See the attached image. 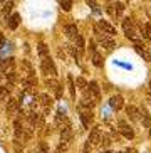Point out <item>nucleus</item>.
<instances>
[{
	"label": "nucleus",
	"instance_id": "1a4fd4ad",
	"mask_svg": "<svg viewBox=\"0 0 151 153\" xmlns=\"http://www.w3.org/2000/svg\"><path fill=\"white\" fill-rule=\"evenodd\" d=\"M126 114H128V118L129 120H131V121H139V114H141V111H139L138 108H136V106H128V108H126Z\"/></svg>",
	"mask_w": 151,
	"mask_h": 153
},
{
	"label": "nucleus",
	"instance_id": "f03ea898",
	"mask_svg": "<svg viewBox=\"0 0 151 153\" xmlns=\"http://www.w3.org/2000/svg\"><path fill=\"white\" fill-rule=\"evenodd\" d=\"M94 36H96V39L99 41V44L102 45V47H106L107 51H111V49H114L116 47V41L113 39V37H107V36H104L101 30H99V27L96 25L94 27Z\"/></svg>",
	"mask_w": 151,
	"mask_h": 153
},
{
	"label": "nucleus",
	"instance_id": "473e14b6",
	"mask_svg": "<svg viewBox=\"0 0 151 153\" xmlns=\"http://www.w3.org/2000/svg\"><path fill=\"white\" fill-rule=\"evenodd\" d=\"M91 146H93V145L87 141V143L84 145V150H82V153H91Z\"/></svg>",
	"mask_w": 151,
	"mask_h": 153
},
{
	"label": "nucleus",
	"instance_id": "412c9836",
	"mask_svg": "<svg viewBox=\"0 0 151 153\" xmlns=\"http://www.w3.org/2000/svg\"><path fill=\"white\" fill-rule=\"evenodd\" d=\"M19 20H20V15L19 14H13L12 17H9V22H7V25H9V29H17V25H19Z\"/></svg>",
	"mask_w": 151,
	"mask_h": 153
},
{
	"label": "nucleus",
	"instance_id": "f257e3e1",
	"mask_svg": "<svg viewBox=\"0 0 151 153\" xmlns=\"http://www.w3.org/2000/svg\"><path fill=\"white\" fill-rule=\"evenodd\" d=\"M123 30H124L126 37H128V39H131V41H134L136 44H138V41L141 39V37L138 36V30H136L134 22L131 20V19H124V20H123Z\"/></svg>",
	"mask_w": 151,
	"mask_h": 153
},
{
	"label": "nucleus",
	"instance_id": "20e7f679",
	"mask_svg": "<svg viewBox=\"0 0 151 153\" xmlns=\"http://www.w3.org/2000/svg\"><path fill=\"white\" fill-rule=\"evenodd\" d=\"M124 12V4H121V2H116V4H109L107 5V14L111 15L113 19H119L121 14Z\"/></svg>",
	"mask_w": 151,
	"mask_h": 153
},
{
	"label": "nucleus",
	"instance_id": "7c9ffc66",
	"mask_svg": "<svg viewBox=\"0 0 151 153\" xmlns=\"http://www.w3.org/2000/svg\"><path fill=\"white\" fill-rule=\"evenodd\" d=\"M39 153H49V150H47V145H45L44 141H40V143H39Z\"/></svg>",
	"mask_w": 151,
	"mask_h": 153
},
{
	"label": "nucleus",
	"instance_id": "4be33fe9",
	"mask_svg": "<svg viewBox=\"0 0 151 153\" xmlns=\"http://www.w3.org/2000/svg\"><path fill=\"white\" fill-rule=\"evenodd\" d=\"M37 52H39L40 59H44V57H49V47H47L45 44H42V42H40V44L37 45Z\"/></svg>",
	"mask_w": 151,
	"mask_h": 153
},
{
	"label": "nucleus",
	"instance_id": "c85d7f7f",
	"mask_svg": "<svg viewBox=\"0 0 151 153\" xmlns=\"http://www.w3.org/2000/svg\"><path fill=\"white\" fill-rule=\"evenodd\" d=\"M101 143L104 145V146H109V145H111V138H109L107 135H102V138H101Z\"/></svg>",
	"mask_w": 151,
	"mask_h": 153
},
{
	"label": "nucleus",
	"instance_id": "4c0bfd02",
	"mask_svg": "<svg viewBox=\"0 0 151 153\" xmlns=\"http://www.w3.org/2000/svg\"><path fill=\"white\" fill-rule=\"evenodd\" d=\"M148 86H150V89H151V79H150V82H148Z\"/></svg>",
	"mask_w": 151,
	"mask_h": 153
},
{
	"label": "nucleus",
	"instance_id": "58836bf2",
	"mask_svg": "<svg viewBox=\"0 0 151 153\" xmlns=\"http://www.w3.org/2000/svg\"><path fill=\"white\" fill-rule=\"evenodd\" d=\"M150 136H151V128H150Z\"/></svg>",
	"mask_w": 151,
	"mask_h": 153
},
{
	"label": "nucleus",
	"instance_id": "6ab92c4d",
	"mask_svg": "<svg viewBox=\"0 0 151 153\" xmlns=\"http://www.w3.org/2000/svg\"><path fill=\"white\" fill-rule=\"evenodd\" d=\"M134 51H136V52H138V54L141 56L143 59H146V61H151V54L148 52L146 49H144V47H143L141 44H136V45H134Z\"/></svg>",
	"mask_w": 151,
	"mask_h": 153
},
{
	"label": "nucleus",
	"instance_id": "423d86ee",
	"mask_svg": "<svg viewBox=\"0 0 151 153\" xmlns=\"http://www.w3.org/2000/svg\"><path fill=\"white\" fill-rule=\"evenodd\" d=\"M98 27H99V30L104 34V36H107V37H113L116 34V29L113 27L109 22H106V20H99L98 22Z\"/></svg>",
	"mask_w": 151,
	"mask_h": 153
},
{
	"label": "nucleus",
	"instance_id": "9d476101",
	"mask_svg": "<svg viewBox=\"0 0 151 153\" xmlns=\"http://www.w3.org/2000/svg\"><path fill=\"white\" fill-rule=\"evenodd\" d=\"M123 104H124V99H123V96L116 94V96H111V99H109V106H111L113 109H121L123 108Z\"/></svg>",
	"mask_w": 151,
	"mask_h": 153
},
{
	"label": "nucleus",
	"instance_id": "aec40b11",
	"mask_svg": "<svg viewBox=\"0 0 151 153\" xmlns=\"http://www.w3.org/2000/svg\"><path fill=\"white\" fill-rule=\"evenodd\" d=\"M139 32H141V37H144V39H150V41H151V24L139 25Z\"/></svg>",
	"mask_w": 151,
	"mask_h": 153
},
{
	"label": "nucleus",
	"instance_id": "a19ab883",
	"mask_svg": "<svg viewBox=\"0 0 151 153\" xmlns=\"http://www.w3.org/2000/svg\"><path fill=\"white\" fill-rule=\"evenodd\" d=\"M119 153H124V152H119Z\"/></svg>",
	"mask_w": 151,
	"mask_h": 153
},
{
	"label": "nucleus",
	"instance_id": "2f4dec72",
	"mask_svg": "<svg viewBox=\"0 0 151 153\" xmlns=\"http://www.w3.org/2000/svg\"><path fill=\"white\" fill-rule=\"evenodd\" d=\"M81 104H82V106H86V108H93L94 106V101H86V99H82V101H81Z\"/></svg>",
	"mask_w": 151,
	"mask_h": 153
},
{
	"label": "nucleus",
	"instance_id": "ddd939ff",
	"mask_svg": "<svg viewBox=\"0 0 151 153\" xmlns=\"http://www.w3.org/2000/svg\"><path fill=\"white\" fill-rule=\"evenodd\" d=\"M19 108H20V103H19L17 99H9V103H7V113L9 114H15L19 113Z\"/></svg>",
	"mask_w": 151,
	"mask_h": 153
},
{
	"label": "nucleus",
	"instance_id": "dca6fc26",
	"mask_svg": "<svg viewBox=\"0 0 151 153\" xmlns=\"http://www.w3.org/2000/svg\"><path fill=\"white\" fill-rule=\"evenodd\" d=\"M87 88H89V93L93 94V98H94V99H99V96H101V89H99L98 82H96V81H91V82L87 84Z\"/></svg>",
	"mask_w": 151,
	"mask_h": 153
},
{
	"label": "nucleus",
	"instance_id": "bb28decb",
	"mask_svg": "<svg viewBox=\"0 0 151 153\" xmlns=\"http://www.w3.org/2000/svg\"><path fill=\"white\" fill-rule=\"evenodd\" d=\"M93 64H94V66H98V68H101V66H102V57L98 54V52H94V54H93Z\"/></svg>",
	"mask_w": 151,
	"mask_h": 153
},
{
	"label": "nucleus",
	"instance_id": "4468645a",
	"mask_svg": "<svg viewBox=\"0 0 151 153\" xmlns=\"http://www.w3.org/2000/svg\"><path fill=\"white\" fill-rule=\"evenodd\" d=\"M22 82H24V86H25V88L32 89V88H36V86H37V77L34 76V74H27V76L22 79Z\"/></svg>",
	"mask_w": 151,
	"mask_h": 153
},
{
	"label": "nucleus",
	"instance_id": "a878e982",
	"mask_svg": "<svg viewBox=\"0 0 151 153\" xmlns=\"http://www.w3.org/2000/svg\"><path fill=\"white\" fill-rule=\"evenodd\" d=\"M143 123H144L146 128H151V116L148 114L146 109H143Z\"/></svg>",
	"mask_w": 151,
	"mask_h": 153
},
{
	"label": "nucleus",
	"instance_id": "e433bc0d",
	"mask_svg": "<svg viewBox=\"0 0 151 153\" xmlns=\"http://www.w3.org/2000/svg\"><path fill=\"white\" fill-rule=\"evenodd\" d=\"M124 153H136V150H134V148H128V150H124Z\"/></svg>",
	"mask_w": 151,
	"mask_h": 153
},
{
	"label": "nucleus",
	"instance_id": "f704fd0d",
	"mask_svg": "<svg viewBox=\"0 0 151 153\" xmlns=\"http://www.w3.org/2000/svg\"><path fill=\"white\" fill-rule=\"evenodd\" d=\"M57 56H59V57H61V59H66V54H64V52H62V51H61V49L57 51Z\"/></svg>",
	"mask_w": 151,
	"mask_h": 153
},
{
	"label": "nucleus",
	"instance_id": "0eeeda50",
	"mask_svg": "<svg viewBox=\"0 0 151 153\" xmlns=\"http://www.w3.org/2000/svg\"><path fill=\"white\" fill-rule=\"evenodd\" d=\"M118 126H119V131H121V135L124 136V138H134V131L133 128L128 125V123L124 121V120H119V123H118Z\"/></svg>",
	"mask_w": 151,
	"mask_h": 153
},
{
	"label": "nucleus",
	"instance_id": "f8f14e48",
	"mask_svg": "<svg viewBox=\"0 0 151 153\" xmlns=\"http://www.w3.org/2000/svg\"><path fill=\"white\" fill-rule=\"evenodd\" d=\"M101 138H102L101 131H99L98 128H93V130H91V135H89V143L91 145H99L101 143Z\"/></svg>",
	"mask_w": 151,
	"mask_h": 153
},
{
	"label": "nucleus",
	"instance_id": "2eb2a0df",
	"mask_svg": "<svg viewBox=\"0 0 151 153\" xmlns=\"http://www.w3.org/2000/svg\"><path fill=\"white\" fill-rule=\"evenodd\" d=\"M81 121H82V125L86 126V128H89L91 126V123H93V113L91 111H81Z\"/></svg>",
	"mask_w": 151,
	"mask_h": 153
},
{
	"label": "nucleus",
	"instance_id": "9b49d317",
	"mask_svg": "<svg viewBox=\"0 0 151 153\" xmlns=\"http://www.w3.org/2000/svg\"><path fill=\"white\" fill-rule=\"evenodd\" d=\"M37 99H39V103L42 104V106H44L45 111H47V109H49L50 106H52V103H54V99L50 98V96L47 94V93H42V94H39V98H37Z\"/></svg>",
	"mask_w": 151,
	"mask_h": 153
},
{
	"label": "nucleus",
	"instance_id": "6e6552de",
	"mask_svg": "<svg viewBox=\"0 0 151 153\" xmlns=\"http://www.w3.org/2000/svg\"><path fill=\"white\" fill-rule=\"evenodd\" d=\"M45 84H47V88H49L50 91H54V93H56V98H61V96H62L61 84H59L56 79H47V81H45Z\"/></svg>",
	"mask_w": 151,
	"mask_h": 153
},
{
	"label": "nucleus",
	"instance_id": "b1692460",
	"mask_svg": "<svg viewBox=\"0 0 151 153\" xmlns=\"http://www.w3.org/2000/svg\"><path fill=\"white\" fill-rule=\"evenodd\" d=\"M76 44H77V52H84L86 42H84V39H82V36H77V39H76Z\"/></svg>",
	"mask_w": 151,
	"mask_h": 153
},
{
	"label": "nucleus",
	"instance_id": "f3484780",
	"mask_svg": "<svg viewBox=\"0 0 151 153\" xmlns=\"http://www.w3.org/2000/svg\"><path fill=\"white\" fill-rule=\"evenodd\" d=\"M64 30H66V36L67 37H71V39H77V36H79V32H77V27H76L74 24H69V25H66V29H64Z\"/></svg>",
	"mask_w": 151,
	"mask_h": 153
},
{
	"label": "nucleus",
	"instance_id": "5701e85b",
	"mask_svg": "<svg viewBox=\"0 0 151 153\" xmlns=\"http://www.w3.org/2000/svg\"><path fill=\"white\" fill-rule=\"evenodd\" d=\"M76 84H77V88H79L82 93L87 89V81H86L84 77H77V79H76Z\"/></svg>",
	"mask_w": 151,
	"mask_h": 153
},
{
	"label": "nucleus",
	"instance_id": "c9c22d12",
	"mask_svg": "<svg viewBox=\"0 0 151 153\" xmlns=\"http://www.w3.org/2000/svg\"><path fill=\"white\" fill-rule=\"evenodd\" d=\"M4 44H5V39H4V36H2V34H0V49H2V47H4Z\"/></svg>",
	"mask_w": 151,
	"mask_h": 153
},
{
	"label": "nucleus",
	"instance_id": "7ed1b4c3",
	"mask_svg": "<svg viewBox=\"0 0 151 153\" xmlns=\"http://www.w3.org/2000/svg\"><path fill=\"white\" fill-rule=\"evenodd\" d=\"M40 66H42V71L45 72V74H52V76H56L57 74V69H56V64H54V61L49 57H44L40 59Z\"/></svg>",
	"mask_w": 151,
	"mask_h": 153
},
{
	"label": "nucleus",
	"instance_id": "cd10ccee",
	"mask_svg": "<svg viewBox=\"0 0 151 153\" xmlns=\"http://www.w3.org/2000/svg\"><path fill=\"white\" fill-rule=\"evenodd\" d=\"M72 7V2H67V0H64V2H61V9L66 10V12H69Z\"/></svg>",
	"mask_w": 151,
	"mask_h": 153
},
{
	"label": "nucleus",
	"instance_id": "39448f33",
	"mask_svg": "<svg viewBox=\"0 0 151 153\" xmlns=\"http://www.w3.org/2000/svg\"><path fill=\"white\" fill-rule=\"evenodd\" d=\"M27 120H29V123H30V126H36V128H42L44 126V118H42V114H39V113H29L27 114Z\"/></svg>",
	"mask_w": 151,
	"mask_h": 153
},
{
	"label": "nucleus",
	"instance_id": "ea45409f",
	"mask_svg": "<svg viewBox=\"0 0 151 153\" xmlns=\"http://www.w3.org/2000/svg\"><path fill=\"white\" fill-rule=\"evenodd\" d=\"M101 153H109V152H101Z\"/></svg>",
	"mask_w": 151,
	"mask_h": 153
},
{
	"label": "nucleus",
	"instance_id": "c756f323",
	"mask_svg": "<svg viewBox=\"0 0 151 153\" xmlns=\"http://www.w3.org/2000/svg\"><path fill=\"white\" fill-rule=\"evenodd\" d=\"M12 7H13L12 2H7V4H4V14L7 15V14L10 12V10H12Z\"/></svg>",
	"mask_w": 151,
	"mask_h": 153
},
{
	"label": "nucleus",
	"instance_id": "a211bd4d",
	"mask_svg": "<svg viewBox=\"0 0 151 153\" xmlns=\"http://www.w3.org/2000/svg\"><path fill=\"white\" fill-rule=\"evenodd\" d=\"M72 140V130L71 126L69 128H64V130H61V141H64V143H71Z\"/></svg>",
	"mask_w": 151,
	"mask_h": 153
},
{
	"label": "nucleus",
	"instance_id": "72a5a7b5",
	"mask_svg": "<svg viewBox=\"0 0 151 153\" xmlns=\"http://www.w3.org/2000/svg\"><path fill=\"white\" fill-rule=\"evenodd\" d=\"M89 51H91L93 54H94V52H96V47H94V42H93V41L89 42Z\"/></svg>",
	"mask_w": 151,
	"mask_h": 153
},
{
	"label": "nucleus",
	"instance_id": "393cba45",
	"mask_svg": "<svg viewBox=\"0 0 151 153\" xmlns=\"http://www.w3.org/2000/svg\"><path fill=\"white\" fill-rule=\"evenodd\" d=\"M67 84H69L71 96H72V98H76V86H74V79H72V76H67Z\"/></svg>",
	"mask_w": 151,
	"mask_h": 153
}]
</instances>
